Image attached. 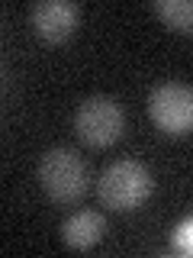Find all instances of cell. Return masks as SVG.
<instances>
[{"mask_svg": "<svg viewBox=\"0 0 193 258\" xmlns=\"http://www.w3.org/2000/svg\"><path fill=\"white\" fill-rule=\"evenodd\" d=\"M151 190H155L151 171L135 158H119L113 165H107L100 181H96L100 204L110 210H119V213H129V210L142 207L151 197Z\"/></svg>", "mask_w": 193, "mask_h": 258, "instance_id": "obj_1", "label": "cell"}, {"mask_svg": "<svg viewBox=\"0 0 193 258\" xmlns=\"http://www.w3.org/2000/svg\"><path fill=\"white\" fill-rule=\"evenodd\" d=\"M126 129V113L116 97L110 94H93L74 110V133L93 149L113 145Z\"/></svg>", "mask_w": 193, "mask_h": 258, "instance_id": "obj_3", "label": "cell"}, {"mask_svg": "<svg viewBox=\"0 0 193 258\" xmlns=\"http://www.w3.org/2000/svg\"><path fill=\"white\" fill-rule=\"evenodd\" d=\"M155 13L164 26L177 32H193V0H155Z\"/></svg>", "mask_w": 193, "mask_h": 258, "instance_id": "obj_7", "label": "cell"}, {"mask_svg": "<svg viewBox=\"0 0 193 258\" xmlns=\"http://www.w3.org/2000/svg\"><path fill=\"white\" fill-rule=\"evenodd\" d=\"M87 165L68 145L48 149L39 158V184L45 187V194L58 204H74L87 194Z\"/></svg>", "mask_w": 193, "mask_h": 258, "instance_id": "obj_2", "label": "cell"}, {"mask_svg": "<svg viewBox=\"0 0 193 258\" xmlns=\"http://www.w3.org/2000/svg\"><path fill=\"white\" fill-rule=\"evenodd\" d=\"M107 232V220L96 210H77L61 223V242L68 248H90L103 239Z\"/></svg>", "mask_w": 193, "mask_h": 258, "instance_id": "obj_6", "label": "cell"}, {"mask_svg": "<svg viewBox=\"0 0 193 258\" xmlns=\"http://www.w3.org/2000/svg\"><path fill=\"white\" fill-rule=\"evenodd\" d=\"M148 116L171 136L193 133V87L183 81H161L148 94Z\"/></svg>", "mask_w": 193, "mask_h": 258, "instance_id": "obj_4", "label": "cell"}, {"mask_svg": "<svg viewBox=\"0 0 193 258\" xmlns=\"http://www.w3.org/2000/svg\"><path fill=\"white\" fill-rule=\"evenodd\" d=\"M80 23V7L71 0H39L32 7V26L45 42H64Z\"/></svg>", "mask_w": 193, "mask_h": 258, "instance_id": "obj_5", "label": "cell"}]
</instances>
